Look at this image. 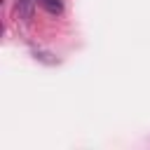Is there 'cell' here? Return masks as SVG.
<instances>
[{"label":"cell","mask_w":150,"mask_h":150,"mask_svg":"<svg viewBox=\"0 0 150 150\" xmlns=\"http://www.w3.org/2000/svg\"><path fill=\"white\" fill-rule=\"evenodd\" d=\"M35 2L38 0H16V12L23 21H30L33 19V12H35Z\"/></svg>","instance_id":"obj_1"},{"label":"cell","mask_w":150,"mask_h":150,"mask_svg":"<svg viewBox=\"0 0 150 150\" xmlns=\"http://www.w3.org/2000/svg\"><path fill=\"white\" fill-rule=\"evenodd\" d=\"M40 2V7L45 9V12H49V14H61L63 12V2L61 0H38Z\"/></svg>","instance_id":"obj_2"}]
</instances>
